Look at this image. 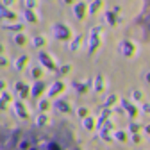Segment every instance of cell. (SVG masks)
<instances>
[{"mask_svg":"<svg viewBox=\"0 0 150 150\" xmlns=\"http://www.w3.org/2000/svg\"><path fill=\"white\" fill-rule=\"evenodd\" d=\"M0 150H84L66 125L23 123L0 127Z\"/></svg>","mask_w":150,"mask_h":150,"instance_id":"1","label":"cell"}]
</instances>
